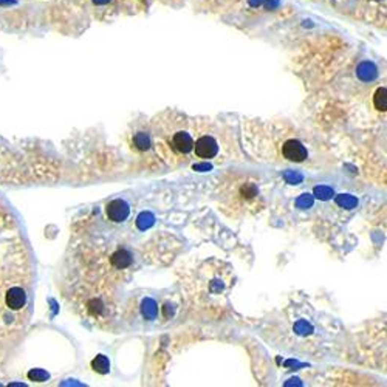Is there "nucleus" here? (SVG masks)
Instances as JSON below:
<instances>
[{"label":"nucleus","mask_w":387,"mask_h":387,"mask_svg":"<svg viewBox=\"0 0 387 387\" xmlns=\"http://www.w3.org/2000/svg\"><path fill=\"white\" fill-rule=\"evenodd\" d=\"M287 328H284V336L288 338V345L293 350L311 353L324 344V338L332 333V324L325 327L324 324L330 319H320L318 311L311 305L288 307L285 310Z\"/></svg>","instance_id":"f257e3e1"},{"label":"nucleus","mask_w":387,"mask_h":387,"mask_svg":"<svg viewBox=\"0 0 387 387\" xmlns=\"http://www.w3.org/2000/svg\"><path fill=\"white\" fill-rule=\"evenodd\" d=\"M171 118H164L155 122L152 146H155L157 154L169 164H178L184 161L192 152L194 138L187 122L183 116L169 112Z\"/></svg>","instance_id":"f03ea898"},{"label":"nucleus","mask_w":387,"mask_h":387,"mask_svg":"<svg viewBox=\"0 0 387 387\" xmlns=\"http://www.w3.org/2000/svg\"><path fill=\"white\" fill-rule=\"evenodd\" d=\"M234 285L232 268L219 260L205 262L198 268L195 277L197 299L202 300L205 305H211L215 300V305H223L225 299Z\"/></svg>","instance_id":"7ed1b4c3"},{"label":"nucleus","mask_w":387,"mask_h":387,"mask_svg":"<svg viewBox=\"0 0 387 387\" xmlns=\"http://www.w3.org/2000/svg\"><path fill=\"white\" fill-rule=\"evenodd\" d=\"M259 198L260 195L256 182L247 177H232V180L220 184V205L229 215L247 214L248 211L256 209Z\"/></svg>","instance_id":"20e7f679"},{"label":"nucleus","mask_w":387,"mask_h":387,"mask_svg":"<svg viewBox=\"0 0 387 387\" xmlns=\"http://www.w3.org/2000/svg\"><path fill=\"white\" fill-rule=\"evenodd\" d=\"M192 154L198 159H212L219 155V143L217 139L211 135H202L194 141L192 146Z\"/></svg>","instance_id":"39448f33"},{"label":"nucleus","mask_w":387,"mask_h":387,"mask_svg":"<svg viewBox=\"0 0 387 387\" xmlns=\"http://www.w3.org/2000/svg\"><path fill=\"white\" fill-rule=\"evenodd\" d=\"M282 157L291 163H304L308 158V150L302 141L296 138H290L282 146Z\"/></svg>","instance_id":"423d86ee"},{"label":"nucleus","mask_w":387,"mask_h":387,"mask_svg":"<svg viewBox=\"0 0 387 387\" xmlns=\"http://www.w3.org/2000/svg\"><path fill=\"white\" fill-rule=\"evenodd\" d=\"M130 214V207L127 202L116 198V200H112L107 207H106V215L107 219L113 223H122L127 220V217Z\"/></svg>","instance_id":"0eeeda50"},{"label":"nucleus","mask_w":387,"mask_h":387,"mask_svg":"<svg viewBox=\"0 0 387 387\" xmlns=\"http://www.w3.org/2000/svg\"><path fill=\"white\" fill-rule=\"evenodd\" d=\"M132 149L138 150V152H147L152 147V135L147 130H138L134 134L130 139Z\"/></svg>","instance_id":"6e6552de"},{"label":"nucleus","mask_w":387,"mask_h":387,"mask_svg":"<svg viewBox=\"0 0 387 387\" xmlns=\"http://www.w3.org/2000/svg\"><path fill=\"white\" fill-rule=\"evenodd\" d=\"M26 304V295L21 287H13L6 293V305L13 310H21Z\"/></svg>","instance_id":"1a4fd4ad"},{"label":"nucleus","mask_w":387,"mask_h":387,"mask_svg":"<svg viewBox=\"0 0 387 387\" xmlns=\"http://www.w3.org/2000/svg\"><path fill=\"white\" fill-rule=\"evenodd\" d=\"M130 263H132V254L124 248L116 250L110 256V265L115 270H126L130 267Z\"/></svg>","instance_id":"9d476101"},{"label":"nucleus","mask_w":387,"mask_h":387,"mask_svg":"<svg viewBox=\"0 0 387 387\" xmlns=\"http://www.w3.org/2000/svg\"><path fill=\"white\" fill-rule=\"evenodd\" d=\"M356 74H358V78H360L361 81H373L376 78V74H378V70H376V67L369 62V61H365V62H361L360 65H358V68H356Z\"/></svg>","instance_id":"9b49d317"},{"label":"nucleus","mask_w":387,"mask_h":387,"mask_svg":"<svg viewBox=\"0 0 387 387\" xmlns=\"http://www.w3.org/2000/svg\"><path fill=\"white\" fill-rule=\"evenodd\" d=\"M141 310H143L144 318L149 320H152L158 316V305H157V302L150 297H146L143 300V307H141Z\"/></svg>","instance_id":"f8f14e48"},{"label":"nucleus","mask_w":387,"mask_h":387,"mask_svg":"<svg viewBox=\"0 0 387 387\" xmlns=\"http://www.w3.org/2000/svg\"><path fill=\"white\" fill-rule=\"evenodd\" d=\"M91 367H93V370H95V372H98L101 375H106L110 370V363L107 360V356L98 355L95 360L91 361Z\"/></svg>","instance_id":"ddd939ff"},{"label":"nucleus","mask_w":387,"mask_h":387,"mask_svg":"<svg viewBox=\"0 0 387 387\" xmlns=\"http://www.w3.org/2000/svg\"><path fill=\"white\" fill-rule=\"evenodd\" d=\"M373 106L378 112H386V109H387V95H386V89L384 87H380L378 90L375 91Z\"/></svg>","instance_id":"4468645a"},{"label":"nucleus","mask_w":387,"mask_h":387,"mask_svg":"<svg viewBox=\"0 0 387 387\" xmlns=\"http://www.w3.org/2000/svg\"><path fill=\"white\" fill-rule=\"evenodd\" d=\"M154 222H155V217L152 214H150V212H143V214L138 215L137 226H138L141 231H144V229H149L150 226L154 225Z\"/></svg>","instance_id":"2eb2a0df"},{"label":"nucleus","mask_w":387,"mask_h":387,"mask_svg":"<svg viewBox=\"0 0 387 387\" xmlns=\"http://www.w3.org/2000/svg\"><path fill=\"white\" fill-rule=\"evenodd\" d=\"M28 378L33 380V381H37V383H42L45 380H48V373L41 370V369H34V370H31L30 373H28Z\"/></svg>","instance_id":"dca6fc26"},{"label":"nucleus","mask_w":387,"mask_h":387,"mask_svg":"<svg viewBox=\"0 0 387 387\" xmlns=\"http://www.w3.org/2000/svg\"><path fill=\"white\" fill-rule=\"evenodd\" d=\"M316 194H318V197H320V198H328L330 195H332V191L330 189H327V187H318L316 189Z\"/></svg>","instance_id":"f3484780"},{"label":"nucleus","mask_w":387,"mask_h":387,"mask_svg":"<svg viewBox=\"0 0 387 387\" xmlns=\"http://www.w3.org/2000/svg\"><path fill=\"white\" fill-rule=\"evenodd\" d=\"M279 5V0H267V8H276Z\"/></svg>","instance_id":"a211bd4d"},{"label":"nucleus","mask_w":387,"mask_h":387,"mask_svg":"<svg viewBox=\"0 0 387 387\" xmlns=\"http://www.w3.org/2000/svg\"><path fill=\"white\" fill-rule=\"evenodd\" d=\"M93 2H95L96 5H107L112 2V0H93Z\"/></svg>","instance_id":"6ab92c4d"},{"label":"nucleus","mask_w":387,"mask_h":387,"mask_svg":"<svg viewBox=\"0 0 387 387\" xmlns=\"http://www.w3.org/2000/svg\"><path fill=\"white\" fill-rule=\"evenodd\" d=\"M251 6H259L262 3V0H248Z\"/></svg>","instance_id":"aec40b11"}]
</instances>
